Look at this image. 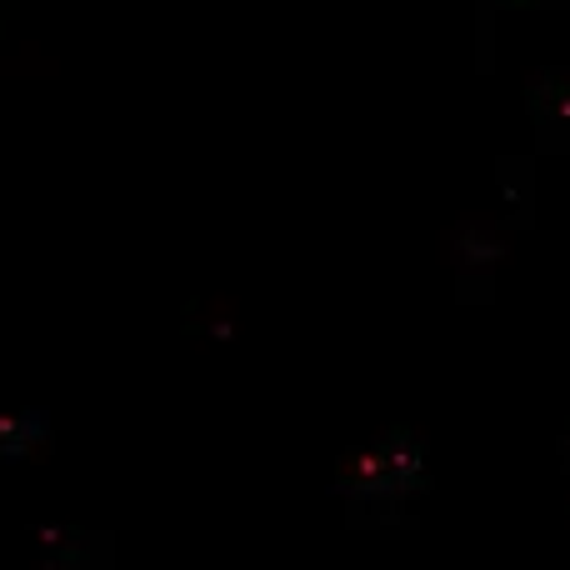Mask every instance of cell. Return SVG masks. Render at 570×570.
Returning <instances> with one entry per match:
<instances>
[{
	"label": "cell",
	"mask_w": 570,
	"mask_h": 570,
	"mask_svg": "<svg viewBox=\"0 0 570 570\" xmlns=\"http://www.w3.org/2000/svg\"><path fill=\"white\" fill-rule=\"evenodd\" d=\"M385 471V455H361V461H355V475H365V481H375V475H381Z\"/></svg>",
	"instance_id": "obj_1"
}]
</instances>
